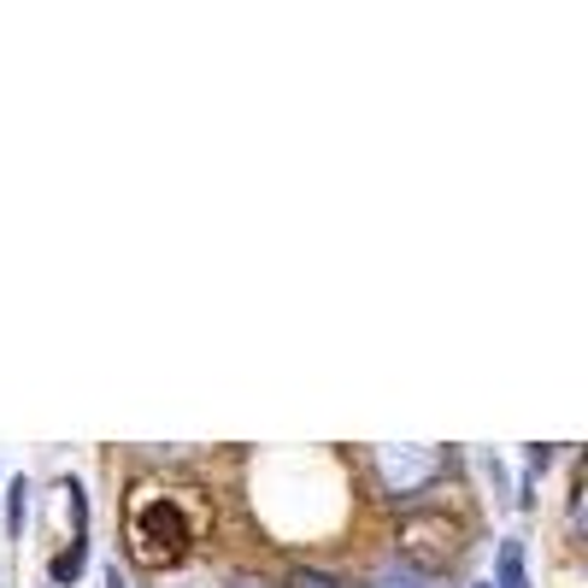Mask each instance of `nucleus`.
Returning <instances> with one entry per match:
<instances>
[{"label": "nucleus", "instance_id": "nucleus-10", "mask_svg": "<svg viewBox=\"0 0 588 588\" xmlns=\"http://www.w3.org/2000/svg\"><path fill=\"white\" fill-rule=\"evenodd\" d=\"M371 588H412V583H371Z\"/></svg>", "mask_w": 588, "mask_h": 588}, {"label": "nucleus", "instance_id": "nucleus-8", "mask_svg": "<svg viewBox=\"0 0 588 588\" xmlns=\"http://www.w3.org/2000/svg\"><path fill=\"white\" fill-rule=\"evenodd\" d=\"M107 588H130V577H124V571L112 565V571H107Z\"/></svg>", "mask_w": 588, "mask_h": 588}, {"label": "nucleus", "instance_id": "nucleus-2", "mask_svg": "<svg viewBox=\"0 0 588 588\" xmlns=\"http://www.w3.org/2000/svg\"><path fill=\"white\" fill-rule=\"evenodd\" d=\"M377 471H383V483H389V495H418L436 483L441 453L436 448H377Z\"/></svg>", "mask_w": 588, "mask_h": 588}, {"label": "nucleus", "instance_id": "nucleus-7", "mask_svg": "<svg viewBox=\"0 0 588 588\" xmlns=\"http://www.w3.org/2000/svg\"><path fill=\"white\" fill-rule=\"evenodd\" d=\"M548 465H553V448H529V477H541ZM529 477H524V483H529Z\"/></svg>", "mask_w": 588, "mask_h": 588}, {"label": "nucleus", "instance_id": "nucleus-9", "mask_svg": "<svg viewBox=\"0 0 588 588\" xmlns=\"http://www.w3.org/2000/svg\"><path fill=\"white\" fill-rule=\"evenodd\" d=\"M236 588H265V583H253V577H241V583H236Z\"/></svg>", "mask_w": 588, "mask_h": 588}, {"label": "nucleus", "instance_id": "nucleus-5", "mask_svg": "<svg viewBox=\"0 0 588 588\" xmlns=\"http://www.w3.org/2000/svg\"><path fill=\"white\" fill-rule=\"evenodd\" d=\"M24 512H30V483L12 477L7 483V536H24Z\"/></svg>", "mask_w": 588, "mask_h": 588}, {"label": "nucleus", "instance_id": "nucleus-1", "mask_svg": "<svg viewBox=\"0 0 588 588\" xmlns=\"http://www.w3.org/2000/svg\"><path fill=\"white\" fill-rule=\"evenodd\" d=\"M459 524L448 512H412V518H400V559H406L412 571H424V577H436V571H448L459 559Z\"/></svg>", "mask_w": 588, "mask_h": 588}, {"label": "nucleus", "instance_id": "nucleus-11", "mask_svg": "<svg viewBox=\"0 0 588 588\" xmlns=\"http://www.w3.org/2000/svg\"><path fill=\"white\" fill-rule=\"evenodd\" d=\"M471 588H495V583H471Z\"/></svg>", "mask_w": 588, "mask_h": 588}, {"label": "nucleus", "instance_id": "nucleus-6", "mask_svg": "<svg viewBox=\"0 0 588 588\" xmlns=\"http://www.w3.org/2000/svg\"><path fill=\"white\" fill-rule=\"evenodd\" d=\"M289 588H341V577L336 571H318V565H300V571H289Z\"/></svg>", "mask_w": 588, "mask_h": 588}, {"label": "nucleus", "instance_id": "nucleus-3", "mask_svg": "<svg viewBox=\"0 0 588 588\" xmlns=\"http://www.w3.org/2000/svg\"><path fill=\"white\" fill-rule=\"evenodd\" d=\"M495 588H529V559H524V541L506 536L500 541V559H495Z\"/></svg>", "mask_w": 588, "mask_h": 588}, {"label": "nucleus", "instance_id": "nucleus-4", "mask_svg": "<svg viewBox=\"0 0 588 588\" xmlns=\"http://www.w3.org/2000/svg\"><path fill=\"white\" fill-rule=\"evenodd\" d=\"M83 565H89V536H77L65 553H53L48 577H53V583H77V577H83Z\"/></svg>", "mask_w": 588, "mask_h": 588}]
</instances>
